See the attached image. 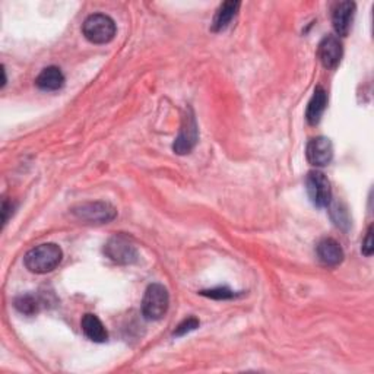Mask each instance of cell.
Masks as SVG:
<instances>
[{
  "mask_svg": "<svg viewBox=\"0 0 374 374\" xmlns=\"http://www.w3.org/2000/svg\"><path fill=\"white\" fill-rule=\"evenodd\" d=\"M63 259L62 249L54 243L40 245L31 249L25 257V268L33 274H49L54 271Z\"/></svg>",
  "mask_w": 374,
  "mask_h": 374,
  "instance_id": "6da1fadb",
  "label": "cell"
},
{
  "mask_svg": "<svg viewBox=\"0 0 374 374\" xmlns=\"http://www.w3.org/2000/svg\"><path fill=\"white\" fill-rule=\"evenodd\" d=\"M116 24L108 15L94 13L88 16L82 25V33L88 41L94 44H107L116 35Z\"/></svg>",
  "mask_w": 374,
  "mask_h": 374,
  "instance_id": "7a4b0ae2",
  "label": "cell"
},
{
  "mask_svg": "<svg viewBox=\"0 0 374 374\" xmlns=\"http://www.w3.org/2000/svg\"><path fill=\"white\" fill-rule=\"evenodd\" d=\"M170 305V296L161 284H151L142 300V315L148 320H160L165 316Z\"/></svg>",
  "mask_w": 374,
  "mask_h": 374,
  "instance_id": "3957f363",
  "label": "cell"
},
{
  "mask_svg": "<svg viewBox=\"0 0 374 374\" xmlns=\"http://www.w3.org/2000/svg\"><path fill=\"white\" fill-rule=\"evenodd\" d=\"M72 214L86 223L107 224L116 218L117 211L107 202H90L72 208Z\"/></svg>",
  "mask_w": 374,
  "mask_h": 374,
  "instance_id": "277c9868",
  "label": "cell"
},
{
  "mask_svg": "<svg viewBox=\"0 0 374 374\" xmlns=\"http://www.w3.org/2000/svg\"><path fill=\"white\" fill-rule=\"evenodd\" d=\"M307 193L317 208H327L332 201V189L327 177L320 171H310L305 179Z\"/></svg>",
  "mask_w": 374,
  "mask_h": 374,
  "instance_id": "5b68a950",
  "label": "cell"
},
{
  "mask_svg": "<svg viewBox=\"0 0 374 374\" xmlns=\"http://www.w3.org/2000/svg\"><path fill=\"white\" fill-rule=\"evenodd\" d=\"M104 253L108 259H112L116 263H120V265H130V263H135L139 256L135 245L124 235H116L113 238H110L104 246Z\"/></svg>",
  "mask_w": 374,
  "mask_h": 374,
  "instance_id": "8992f818",
  "label": "cell"
},
{
  "mask_svg": "<svg viewBox=\"0 0 374 374\" xmlns=\"http://www.w3.org/2000/svg\"><path fill=\"white\" fill-rule=\"evenodd\" d=\"M197 138H199V134H197V123L193 115V110L189 108L187 115L183 117L179 136L175 138V142L173 145L174 152L179 153V156H186V153H190L192 149L197 144Z\"/></svg>",
  "mask_w": 374,
  "mask_h": 374,
  "instance_id": "52a82bcc",
  "label": "cell"
},
{
  "mask_svg": "<svg viewBox=\"0 0 374 374\" xmlns=\"http://www.w3.org/2000/svg\"><path fill=\"white\" fill-rule=\"evenodd\" d=\"M305 156L309 163L315 167H325L331 164L334 158V145L331 139L319 136L307 144Z\"/></svg>",
  "mask_w": 374,
  "mask_h": 374,
  "instance_id": "ba28073f",
  "label": "cell"
},
{
  "mask_svg": "<svg viewBox=\"0 0 374 374\" xmlns=\"http://www.w3.org/2000/svg\"><path fill=\"white\" fill-rule=\"evenodd\" d=\"M342 54H344L342 44L337 37L327 35L322 40L319 46V59L326 69L329 71L337 69L341 63Z\"/></svg>",
  "mask_w": 374,
  "mask_h": 374,
  "instance_id": "9c48e42d",
  "label": "cell"
},
{
  "mask_svg": "<svg viewBox=\"0 0 374 374\" xmlns=\"http://www.w3.org/2000/svg\"><path fill=\"white\" fill-rule=\"evenodd\" d=\"M356 4L354 2H341L337 5L332 16L335 33L341 37H346L351 25H353L354 15H356Z\"/></svg>",
  "mask_w": 374,
  "mask_h": 374,
  "instance_id": "30bf717a",
  "label": "cell"
},
{
  "mask_svg": "<svg viewBox=\"0 0 374 374\" xmlns=\"http://www.w3.org/2000/svg\"><path fill=\"white\" fill-rule=\"evenodd\" d=\"M319 260L326 267H338L344 260V250L334 238H325L317 245Z\"/></svg>",
  "mask_w": 374,
  "mask_h": 374,
  "instance_id": "8fae6325",
  "label": "cell"
},
{
  "mask_svg": "<svg viewBox=\"0 0 374 374\" xmlns=\"http://www.w3.org/2000/svg\"><path fill=\"white\" fill-rule=\"evenodd\" d=\"M327 105V93L323 90L322 86H317L312 100L309 101V105H307V112H305V119L310 124H317L325 113Z\"/></svg>",
  "mask_w": 374,
  "mask_h": 374,
  "instance_id": "7c38bea8",
  "label": "cell"
},
{
  "mask_svg": "<svg viewBox=\"0 0 374 374\" xmlns=\"http://www.w3.org/2000/svg\"><path fill=\"white\" fill-rule=\"evenodd\" d=\"M81 326H82V331H83L85 337L88 339H91L93 342L101 344V342H105L108 339V334L105 331L103 322L95 315H91V313L85 315L82 317Z\"/></svg>",
  "mask_w": 374,
  "mask_h": 374,
  "instance_id": "4fadbf2b",
  "label": "cell"
},
{
  "mask_svg": "<svg viewBox=\"0 0 374 374\" xmlns=\"http://www.w3.org/2000/svg\"><path fill=\"white\" fill-rule=\"evenodd\" d=\"M35 83L42 91H59L64 85V76L59 68L50 66V68L42 69L35 79Z\"/></svg>",
  "mask_w": 374,
  "mask_h": 374,
  "instance_id": "5bb4252c",
  "label": "cell"
},
{
  "mask_svg": "<svg viewBox=\"0 0 374 374\" xmlns=\"http://www.w3.org/2000/svg\"><path fill=\"white\" fill-rule=\"evenodd\" d=\"M241 4L240 2H224L221 6L218 8L214 21H212V31L219 33L226 30L233 18L237 15Z\"/></svg>",
  "mask_w": 374,
  "mask_h": 374,
  "instance_id": "9a60e30c",
  "label": "cell"
},
{
  "mask_svg": "<svg viewBox=\"0 0 374 374\" xmlns=\"http://www.w3.org/2000/svg\"><path fill=\"white\" fill-rule=\"evenodd\" d=\"M41 304L42 303L38 300V297L33 294H24V296H19L15 298V309L19 313L27 315V316L37 315L41 309Z\"/></svg>",
  "mask_w": 374,
  "mask_h": 374,
  "instance_id": "2e32d148",
  "label": "cell"
},
{
  "mask_svg": "<svg viewBox=\"0 0 374 374\" xmlns=\"http://www.w3.org/2000/svg\"><path fill=\"white\" fill-rule=\"evenodd\" d=\"M199 327V320H197L196 317H189L186 320H183L177 327H175L174 331V337H183L192 331H194V329Z\"/></svg>",
  "mask_w": 374,
  "mask_h": 374,
  "instance_id": "e0dca14e",
  "label": "cell"
},
{
  "mask_svg": "<svg viewBox=\"0 0 374 374\" xmlns=\"http://www.w3.org/2000/svg\"><path fill=\"white\" fill-rule=\"evenodd\" d=\"M205 297L214 298V300H230L234 297V293L226 287H218V288H212L208 291H202L201 293Z\"/></svg>",
  "mask_w": 374,
  "mask_h": 374,
  "instance_id": "ac0fdd59",
  "label": "cell"
},
{
  "mask_svg": "<svg viewBox=\"0 0 374 374\" xmlns=\"http://www.w3.org/2000/svg\"><path fill=\"white\" fill-rule=\"evenodd\" d=\"M373 250H374V246H373V226L368 227L367 233H366V237L363 240V246H361V252L364 256L370 257L373 255Z\"/></svg>",
  "mask_w": 374,
  "mask_h": 374,
  "instance_id": "d6986e66",
  "label": "cell"
}]
</instances>
